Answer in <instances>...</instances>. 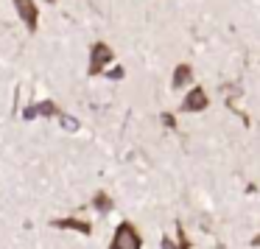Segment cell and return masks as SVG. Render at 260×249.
I'll list each match as a JSON object with an SVG mask.
<instances>
[{"label": "cell", "instance_id": "cell-1", "mask_svg": "<svg viewBox=\"0 0 260 249\" xmlns=\"http://www.w3.org/2000/svg\"><path fill=\"white\" fill-rule=\"evenodd\" d=\"M109 249H143V235L132 221H120L112 232Z\"/></svg>", "mask_w": 260, "mask_h": 249}, {"label": "cell", "instance_id": "cell-2", "mask_svg": "<svg viewBox=\"0 0 260 249\" xmlns=\"http://www.w3.org/2000/svg\"><path fill=\"white\" fill-rule=\"evenodd\" d=\"M115 62V51L107 42H92L90 45V62H87V76H101L109 65Z\"/></svg>", "mask_w": 260, "mask_h": 249}, {"label": "cell", "instance_id": "cell-3", "mask_svg": "<svg viewBox=\"0 0 260 249\" xmlns=\"http://www.w3.org/2000/svg\"><path fill=\"white\" fill-rule=\"evenodd\" d=\"M12 6L17 12V17L23 20V25L34 34L37 25H40V9H37V3L34 0H12Z\"/></svg>", "mask_w": 260, "mask_h": 249}, {"label": "cell", "instance_id": "cell-4", "mask_svg": "<svg viewBox=\"0 0 260 249\" xmlns=\"http://www.w3.org/2000/svg\"><path fill=\"white\" fill-rule=\"evenodd\" d=\"M207 107H210V98H207V92H204V87H193L179 104L182 112H204Z\"/></svg>", "mask_w": 260, "mask_h": 249}, {"label": "cell", "instance_id": "cell-5", "mask_svg": "<svg viewBox=\"0 0 260 249\" xmlns=\"http://www.w3.org/2000/svg\"><path fill=\"white\" fill-rule=\"evenodd\" d=\"M51 227H56V230H73L79 232V235H92V224L84 219H76V215H68V219H53Z\"/></svg>", "mask_w": 260, "mask_h": 249}, {"label": "cell", "instance_id": "cell-6", "mask_svg": "<svg viewBox=\"0 0 260 249\" xmlns=\"http://www.w3.org/2000/svg\"><path fill=\"white\" fill-rule=\"evenodd\" d=\"M190 79H193V68H190L187 62H182V65H176V68H174V79H171V87H174V90H179V87L190 84Z\"/></svg>", "mask_w": 260, "mask_h": 249}, {"label": "cell", "instance_id": "cell-7", "mask_svg": "<svg viewBox=\"0 0 260 249\" xmlns=\"http://www.w3.org/2000/svg\"><path fill=\"white\" fill-rule=\"evenodd\" d=\"M92 210H98L101 215L112 213V210H115V202H112V196H109L107 191H98L95 196H92Z\"/></svg>", "mask_w": 260, "mask_h": 249}, {"label": "cell", "instance_id": "cell-8", "mask_svg": "<svg viewBox=\"0 0 260 249\" xmlns=\"http://www.w3.org/2000/svg\"><path fill=\"white\" fill-rule=\"evenodd\" d=\"M34 112L42 115V118H59V115H62V109H59L56 104L51 101V98H45V101L34 104Z\"/></svg>", "mask_w": 260, "mask_h": 249}, {"label": "cell", "instance_id": "cell-9", "mask_svg": "<svg viewBox=\"0 0 260 249\" xmlns=\"http://www.w3.org/2000/svg\"><path fill=\"white\" fill-rule=\"evenodd\" d=\"M59 123H62V129H68V132L79 129V120H76L73 115H59Z\"/></svg>", "mask_w": 260, "mask_h": 249}, {"label": "cell", "instance_id": "cell-10", "mask_svg": "<svg viewBox=\"0 0 260 249\" xmlns=\"http://www.w3.org/2000/svg\"><path fill=\"white\" fill-rule=\"evenodd\" d=\"M109 79H123V68H115V70H109Z\"/></svg>", "mask_w": 260, "mask_h": 249}, {"label": "cell", "instance_id": "cell-11", "mask_svg": "<svg viewBox=\"0 0 260 249\" xmlns=\"http://www.w3.org/2000/svg\"><path fill=\"white\" fill-rule=\"evenodd\" d=\"M162 249H176V246H174V241H171V238H165V241H162Z\"/></svg>", "mask_w": 260, "mask_h": 249}, {"label": "cell", "instance_id": "cell-12", "mask_svg": "<svg viewBox=\"0 0 260 249\" xmlns=\"http://www.w3.org/2000/svg\"><path fill=\"white\" fill-rule=\"evenodd\" d=\"M252 246H254V249H260V232H257V235L252 238Z\"/></svg>", "mask_w": 260, "mask_h": 249}, {"label": "cell", "instance_id": "cell-13", "mask_svg": "<svg viewBox=\"0 0 260 249\" xmlns=\"http://www.w3.org/2000/svg\"><path fill=\"white\" fill-rule=\"evenodd\" d=\"M45 3H56V0H45Z\"/></svg>", "mask_w": 260, "mask_h": 249}]
</instances>
